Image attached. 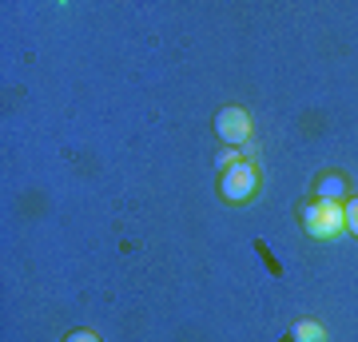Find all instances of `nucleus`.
Listing matches in <instances>:
<instances>
[{
	"label": "nucleus",
	"mask_w": 358,
	"mask_h": 342,
	"mask_svg": "<svg viewBox=\"0 0 358 342\" xmlns=\"http://www.w3.org/2000/svg\"><path fill=\"white\" fill-rule=\"evenodd\" d=\"M64 342H100V339H96L92 330H72V334H68Z\"/></svg>",
	"instance_id": "8"
},
{
	"label": "nucleus",
	"mask_w": 358,
	"mask_h": 342,
	"mask_svg": "<svg viewBox=\"0 0 358 342\" xmlns=\"http://www.w3.org/2000/svg\"><path fill=\"white\" fill-rule=\"evenodd\" d=\"M346 191V179L343 176H322L319 179V199H331V203H338V195Z\"/></svg>",
	"instance_id": "5"
},
{
	"label": "nucleus",
	"mask_w": 358,
	"mask_h": 342,
	"mask_svg": "<svg viewBox=\"0 0 358 342\" xmlns=\"http://www.w3.org/2000/svg\"><path fill=\"white\" fill-rule=\"evenodd\" d=\"M299 223H303V231L310 239H338L346 231V211H343V203L310 199L299 207Z\"/></svg>",
	"instance_id": "1"
},
{
	"label": "nucleus",
	"mask_w": 358,
	"mask_h": 342,
	"mask_svg": "<svg viewBox=\"0 0 358 342\" xmlns=\"http://www.w3.org/2000/svg\"><path fill=\"white\" fill-rule=\"evenodd\" d=\"M215 136L227 148H247L251 143V115L243 112V108H223V112L215 115Z\"/></svg>",
	"instance_id": "3"
},
{
	"label": "nucleus",
	"mask_w": 358,
	"mask_h": 342,
	"mask_svg": "<svg viewBox=\"0 0 358 342\" xmlns=\"http://www.w3.org/2000/svg\"><path fill=\"white\" fill-rule=\"evenodd\" d=\"M343 211H346V227H350V231H355V235H358V195H355V199H350V203H346Z\"/></svg>",
	"instance_id": "6"
},
{
	"label": "nucleus",
	"mask_w": 358,
	"mask_h": 342,
	"mask_svg": "<svg viewBox=\"0 0 358 342\" xmlns=\"http://www.w3.org/2000/svg\"><path fill=\"white\" fill-rule=\"evenodd\" d=\"M231 164H239V152H235V148H227V152L219 155V164H215V167H219V171H227Z\"/></svg>",
	"instance_id": "7"
},
{
	"label": "nucleus",
	"mask_w": 358,
	"mask_h": 342,
	"mask_svg": "<svg viewBox=\"0 0 358 342\" xmlns=\"http://www.w3.org/2000/svg\"><path fill=\"white\" fill-rule=\"evenodd\" d=\"M291 339L294 342H327V330H322L319 322H310V318H299L291 327Z\"/></svg>",
	"instance_id": "4"
},
{
	"label": "nucleus",
	"mask_w": 358,
	"mask_h": 342,
	"mask_svg": "<svg viewBox=\"0 0 358 342\" xmlns=\"http://www.w3.org/2000/svg\"><path fill=\"white\" fill-rule=\"evenodd\" d=\"M219 195L227 203H247L259 195V171L255 164H247V159H239V164H231L227 171H219Z\"/></svg>",
	"instance_id": "2"
}]
</instances>
